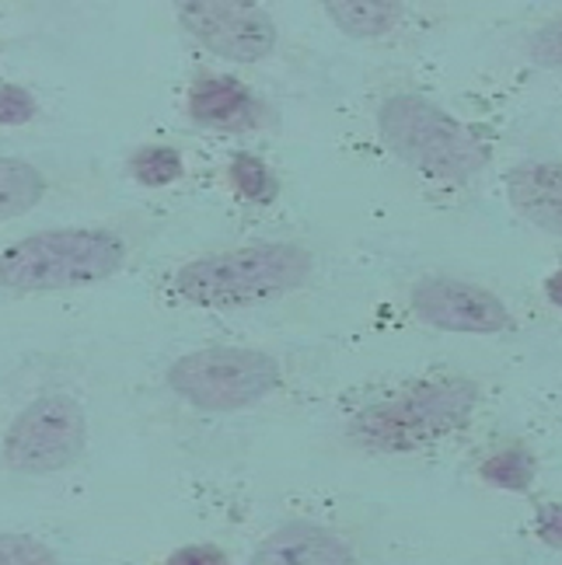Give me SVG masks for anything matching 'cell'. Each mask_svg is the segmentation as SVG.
Returning a JSON list of instances; mask_svg holds the SVG:
<instances>
[{
	"label": "cell",
	"instance_id": "cell-1",
	"mask_svg": "<svg viewBox=\"0 0 562 565\" xmlns=\"http://www.w3.org/2000/svg\"><path fill=\"white\" fill-rule=\"evenodd\" d=\"M315 258L300 245H248L192 258L176 273V290L200 308H245L300 290Z\"/></svg>",
	"mask_w": 562,
	"mask_h": 565
},
{
	"label": "cell",
	"instance_id": "cell-2",
	"mask_svg": "<svg viewBox=\"0 0 562 565\" xmlns=\"http://www.w3.org/2000/svg\"><path fill=\"white\" fill-rule=\"evenodd\" d=\"M126 258L123 242L102 227H60L21 237L0 252V287L11 294L77 290L109 279Z\"/></svg>",
	"mask_w": 562,
	"mask_h": 565
},
{
	"label": "cell",
	"instance_id": "cell-3",
	"mask_svg": "<svg viewBox=\"0 0 562 565\" xmlns=\"http://www.w3.org/2000/svg\"><path fill=\"white\" fill-rule=\"evenodd\" d=\"M378 129L395 158L441 182H468L489 164L475 129L420 95H392L378 108Z\"/></svg>",
	"mask_w": 562,
	"mask_h": 565
},
{
	"label": "cell",
	"instance_id": "cell-4",
	"mask_svg": "<svg viewBox=\"0 0 562 565\" xmlns=\"http://www.w3.org/2000/svg\"><path fill=\"white\" fill-rule=\"evenodd\" d=\"M483 391L471 381H437L423 384L402 395L378 402L371 408H363L353 419V437L363 447L402 454V450H420L426 444H434L444 433L462 429L475 405H479Z\"/></svg>",
	"mask_w": 562,
	"mask_h": 565
},
{
	"label": "cell",
	"instance_id": "cell-5",
	"mask_svg": "<svg viewBox=\"0 0 562 565\" xmlns=\"http://www.w3.org/2000/svg\"><path fill=\"white\" fill-rule=\"evenodd\" d=\"M168 384L203 412H237L269 398L284 384V366L263 350L206 345L171 363Z\"/></svg>",
	"mask_w": 562,
	"mask_h": 565
},
{
	"label": "cell",
	"instance_id": "cell-6",
	"mask_svg": "<svg viewBox=\"0 0 562 565\" xmlns=\"http://www.w3.org/2000/svg\"><path fill=\"white\" fill-rule=\"evenodd\" d=\"M88 444V419L74 398L42 395L21 408L4 437V465L18 475H53L71 468Z\"/></svg>",
	"mask_w": 562,
	"mask_h": 565
},
{
	"label": "cell",
	"instance_id": "cell-7",
	"mask_svg": "<svg viewBox=\"0 0 562 565\" xmlns=\"http://www.w3.org/2000/svg\"><path fill=\"white\" fill-rule=\"evenodd\" d=\"M179 25L227 63H258L276 50L273 18L245 0H192L179 8Z\"/></svg>",
	"mask_w": 562,
	"mask_h": 565
},
{
	"label": "cell",
	"instance_id": "cell-8",
	"mask_svg": "<svg viewBox=\"0 0 562 565\" xmlns=\"http://www.w3.org/2000/svg\"><path fill=\"white\" fill-rule=\"evenodd\" d=\"M409 300H413V311L426 324H434V329H444V332L492 335L513 324L510 308L500 297L465 279H447V276L420 279L413 294H409Z\"/></svg>",
	"mask_w": 562,
	"mask_h": 565
},
{
	"label": "cell",
	"instance_id": "cell-9",
	"mask_svg": "<svg viewBox=\"0 0 562 565\" xmlns=\"http://www.w3.org/2000/svg\"><path fill=\"white\" fill-rule=\"evenodd\" d=\"M248 565H357V552L342 534L311 520H294L273 531Z\"/></svg>",
	"mask_w": 562,
	"mask_h": 565
},
{
	"label": "cell",
	"instance_id": "cell-10",
	"mask_svg": "<svg viewBox=\"0 0 562 565\" xmlns=\"http://www.w3.org/2000/svg\"><path fill=\"white\" fill-rule=\"evenodd\" d=\"M507 200L528 224L562 237V164L528 161L507 175Z\"/></svg>",
	"mask_w": 562,
	"mask_h": 565
},
{
	"label": "cell",
	"instance_id": "cell-11",
	"mask_svg": "<svg viewBox=\"0 0 562 565\" xmlns=\"http://www.w3.org/2000/svg\"><path fill=\"white\" fill-rule=\"evenodd\" d=\"M189 116L218 129H252L258 122V102L234 77H203L189 95Z\"/></svg>",
	"mask_w": 562,
	"mask_h": 565
},
{
	"label": "cell",
	"instance_id": "cell-12",
	"mask_svg": "<svg viewBox=\"0 0 562 565\" xmlns=\"http://www.w3.org/2000/svg\"><path fill=\"white\" fill-rule=\"evenodd\" d=\"M326 14L346 35L378 39L399 25L405 8L395 0H332V4H326Z\"/></svg>",
	"mask_w": 562,
	"mask_h": 565
},
{
	"label": "cell",
	"instance_id": "cell-13",
	"mask_svg": "<svg viewBox=\"0 0 562 565\" xmlns=\"http://www.w3.org/2000/svg\"><path fill=\"white\" fill-rule=\"evenodd\" d=\"M46 195L42 171L21 158H0V224L29 213Z\"/></svg>",
	"mask_w": 562,
	"mask_h": 565
},
{
	"label": "cell",
	"instance_id": "cell-14",
	"mask_svg": "<svg viewBox=\"0 0 562 565\" xmlns=\"http://www.w3.org/2000/svg\"><path fill=\"white\" fill-rule=\"evenodd\" d=\"M479 475H483V482H489L496 489L524 492L531 486V478H534V458L521 447H510V450L492 454L489 461H483Z\"/></svg>",
	"mask_w": 562,
	"mask_h": 565
},
{
	"label": "cell",
	"instance_id": "cell-15",
	"mask_svg": "<svg viewBox=\"0 0 562 565\" xmlns=\"http://www.w3.org/2000/svg\"><path fill=\"white\" fill-rule=\"evenodd\" d=\"M227 175H231L234 189L242 192L248 203L269 206L279 195V179L255 154H237L231 161V168H227Z\"/></svg>",
	"mask_w": 562,
	"mask_h": 565
},
{
	"label": "cell",
	"instance_id": "cell-16",
	"mask_svg": "<svg viewBox=\"0 0 562 565\" xmlns=\"http://www.w3.org/2000/svg\"><path fill=\"white\" fill-rule=\"evenodd\" d=\"M129 175L144 185H168L185 175V164L176 147H144L129 158Z\"/></svg>",
	"mask_w": 562,
	"mask_h": 565
},
{
	"label": "cell",
	"instance_id": "cell-17",
	"mask_svg": "<svg viewBox=\"0 0 562 565\" xmlns=\"http://www.w3.org/2000/svg\"><path fill=\"white\" fill-rule=\"evenodd\" d=\"M0 565H60V558L29 534H0Z\"/></svg>",
	"mask_w": 562,
	"mask_h": 565
},
{
	"label": "cell",
	"instance_id": "cell-18",
	"mask_svg": "<svg viewBox=\"0 0 562 565\" xmlns=\"http://www.w3.org/2000/svg\"><path fill=\"white\" fill-rule=\"evenodd\" d=\"M528 53L534 63H542V67H562V14L545 21V25L531 35Z\"/></svg>",
	"mask_w": 562,
	"mask_h": 565
},
{
	"label": "cell",
	"instance_id": "cell-19",
	"mask_svg": "<svg viewBox=\"0 0 562 565\" xmlns=\"http://www.w3.org/2000/svg\"><path fill=\"white\" fill-rule=\"evenodd\" d=\"M35 116V102L18 84H0V126H21Z\"/></svg>",
	"mask_w": 562,
	"mask_h": 565
},
{
	"label": "cell",
	"instance_id": "cell-20",
	"mask_svg": "<svg viewBox=\"0 0 562 565\" xmlns=\"http://www.w3.org/2000/svg\"><path fill=\"white\" fill-rule=\"evenodd\" d=\"M165 565H227V555L213 545H189V548H179Z\"/></svg>",
	"mask_w": 562,
	"mask_h": 565
},
{
	"label": "cell",
	"instance_id": "cell-21",
	"mask_svg": "<svg viewBox=\"0 0 562 565\" xmlns=\"http://www.w3.org/2000/svg\"><path fill=\"white\" fill-rule=\"evenodd\" d=\"M538 537L545 541V545H555V548H562V507L559 503H549V507H542L538 510Z\"/></svg>",
	"mask_w": 562,
	"mask_h": 565
},
{
	"label": "cell",
	"instance_id": "cell-22",
	"mask_svg": "<svg viewBox=\"0 0 562 565\" xmlns=\"http://www.w3.org/2000/svg\"><path fill=\"white\" fill-rule=\"evenodd\" d=\"M545 294H549V300L555 303V308H562V269L549 276V282H545Z\"/></svg>",
	"mask_w": 562,
	"mask_h": 565
}]
</instances>
